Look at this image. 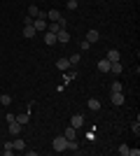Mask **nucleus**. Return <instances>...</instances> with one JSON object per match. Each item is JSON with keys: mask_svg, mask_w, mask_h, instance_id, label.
I'll return each mask as SVG.
<instances>
[{"mask_svg": "<svg viewBox=\"0 0 140 156\" xmlns=\"http://www.w3.org/2000/svg\"><path fill=\"white\" fill-rule=\"evenodd\" d=\"M52 149L54 151H66L68 149V140H66V135H59V137H54V142H52Z\"/></svg>", "mask_w": 140, "mask_h": 156, "instance_id": "nucleus-1", "label": "nucleus"}, {"mask_svg": "<svg viewBox=\"0 0 140 156\" xmlns=\"http://www.w3.org/2000/svg\"><path fill=\"white\" fill-rule=\"evenodd\" d=\"M110 100H112V105H117V107H121V105L126 103V98H124L121 91H112L110 93Z\"/></svg>", "mask_w": 140, "mask_h": 156, "instance_id": "nucleus-2", "label": "nucleus"}, {"mask_svg": "<svg viewBox=\"0 0 140 156\" xmlns=\"http://www.w3.org/2000/svg\"><path fill=\"white\" fill-rule=\"evenodd\" d=\"M7 130H9L12 135H21V130H23V126H21L19 121L14 119V121H9V124H7Z\"/></svg>", "mask_w": 140, "mask_h": 156, "instance_id": "nucleus-3", "label": "nucleus"}, {"mask_svg": "<svg viewBox=\"0 0 140 156\" xmlns=\"http://www.w3.org/2000/svg\"><path fill=\"white\" fill-rule=\"evenodd\" d=\"M56 42H61V44H68V42H70V33H68L66 28H61V30L56 33Z\"/></svg>", "mask_w": 140, "mask_h": 156, "instance_id": "nucleus-4", "label": "nucleus"}, {"mask_svg": "<svg viewBox=\"0 0 140 156\" xmlns=\"http://www.w3.org/2000/svg\"><path fill=\"white\" fill-rule=\"evenodd\" d=\"M70 126L80 130L82 126H84V114H73V119H70Z\"/></svg>", "mask_w": 140, "mask_h": 156, "instance_id": "nucleus-5", "label": "nucleus"}, {"mask_svg": "<svg viewBox=\"0 0 140 156\" xmlns=\"http://www.w3.org/2000/svg\"><path fill=\"white\" fill-rule=\"evenodd\" d=\"M42 37H45V44H49V47H54V44H56V33L45 30V33H42Z\"/></svg>", "mask_w": 140, "mask_h": 156, "instance_id": "nucleus-6", "label": "nucleus"}, {"mask_svg": "<svg viewBox=\"0 0 140 156\" xmlns=\"http://www.w3.org/2000/svg\"><path fill=\"white\" fill-rule=\"evenodd\" d=\"M14 151H26V142H23V137L21 135H14Z\"/></svg>", "mask_w": 140, "mask_h": 156, "instance_id": "nucleus-7", "label": "nucleus"}, {"mask_svg": "<svg viewBox=\"0 0 140 156\" xmlns=\"http://www.w3.org/2000/svg\"><path fill=\"white\" fill-rule=\"evenodd\" d=\"M33 28H35V33H45L47 30V19H33Z\"/></svg>", "mask_w": 140, "mask_h": 156, "instance_id": "nucleus-8", "label": "nucleus"}, {"mask_svg": "<svg viewBox=\"0 0 140 156\" xmlns=\"http://www.w3.org/2000/svg\"><path fill=\"white\" fill-rule=\"evenodd\" d=\"M56 68H59L61 72H66V70H70L73 65H70V61H68V58H63V56H61V58L56 61Z\"/></svg>", "mask_w": 140, "mask_h": 156, "instance_id": "nucleus-9", "label": "nucleus"}, {"mask_svg": "<svg viewBox=\"0 0 140 156\" xmlns=\"http://www.w3.org/2000/svg\"><path fill=\"white\" fill-rule=\"evenodd\" d=\"M84 40H87V42H98L100 40V35H98V30H87V35H84Z\"/></svg>", "mask_w": 140, "mask_h": 156, "instance_id": "nucleus-10", "label": "nucleus"}, {"mask_svg": "<svg viewBox=\"0 0 140 156\" xmlns=\"http://www.w3.org/2000/svg\"><path fill=\"white\" fill-rule=\"evenodd\" d=\"M87 107H89L91 112H98V110H100V100H98V98H89Z\"/></svg>", "mask_w": 140, "mask_h": 156, "instance_id": "nucleus-11", "label": "nucleus"}, {"mask_svg": "<svg viewBox=\"0 0 140 156\" xmlns=\"http://www.w3.org/2000/svg\"><path fill=\"white\" fill-rule=\"evenodd\" d=\"M119 56H121V54L117 51V49H110V51L105 54V58L110 61V63H114V61H119Z\"/></svg>", "mask_w": 140, "mask_h": 156, "instance_id": "nucleus-12", "label": "nucleus"}, {"mask_svg": "<svg viewBox=\"0 0 140 156\" xmlns=\"http://www.w3.org/2000/svg\"><path fill=\"white\" fill-rule=\"evenodd\" d=\"M63 135H66V140H75V137H77V128H73V126H68V128L63 130Z\"/></svg>", "mask_w": 140, "mask_h": 156, "instance_id": "nucleus-13", "label": "nucleus"}, {"mask_svg": "<svg viewBox=\"0 0 140 156\" xmlns=\"http://www.w3.org/2000/svg\"><path fill=\"white\" fill-rule=\"evenodd\" d=\"M14 119H16L21 126H26V124H28V119H31V114H28V112H21V114H16Z\"/></svg>", "mask_w": 140, "mask_h": 156, "instance_id": "nucleus-14", "label": "nucleus"}, {"mask_svg": "<svg viewBox=\"0 0 140 156\" xmlns=\"http://www.w3.org/2000/svg\"><path fill=\"white\" fill-rule=\"evenodd\" d=\"M121 70H124V68H121V63H119V61L110 63V72H112V75H121Z\"/></svg>", "mask_w": 140, "mask_h": 156, "instance_id": "nucleus-15", "label": "nucleus"}, {"mask_svg": "<svg viewBox=\"0 0 140 156\" xmlns=\"http://www.w3.org/2000/svg\"><path fill=\"white\" fill-rule=\"evenodd\" d=\"M98 70L100 72H110V61H107V58H100L98 61Z\"/></svg>", "mask_w": 140, "mask_h": 156, "instance_id": "nucleus-16", "label": "nucleus"}, {"mask_svg": "<svg viewBox=\"0 0 140 156\" xmlns=\"http://www.w3.org/2000/svg\"><path fill=\"white\" fill-rule=\"evenodd\" d=\"M47 19H49V21H59L61 12H59V9H49V12H47Z\"/></svg>", "mask_w": 140, "mask_h": 156, "instance_id": "nucleus-17", "label": "nucleus"}, {"mask_svg": "<svg viewBox=\"0 0 140 156\" xmlns=\"http://www.w3.org/2000/svg\"><path fill=\"white\" fill-rule=\"evenodd\" d=\"M35 35H38V33H35V28H33V26H23V37L31 40V37H35Z\"/></svg>", "mask_w": 140, "mask_h": 156, "instance_id": "nucleus-18", "label": "nucleus"}, {"mask_svg": "<svg viewBox=\"0 0 140 156\" xmlns=\"http://www.w3.org/2000/svg\"><path fill=\"white\" fill-rule=\"evenodd\" d=\"M0 105L9 107V105H12V96H7V93H0Z\"/></svg>", "mask_w": 140, "mask_h": 156, "instance_id": "nucleus-19", "label": "nucleus"}, {"mask_svg": "<svg viewBox=\"0 0 140 156\" xmlns=\"http://www.w3.org/2000/svg\"><path fill=\"white\" fill-rule=\"evenodd\" d=\"M2 154H5V156L14 154V144H12V142H5V147H2Z\"/></svg>", "mask_w": 140, "mask_h": 156, "instance_id": "nucleus-20", "label": "nucleus"}, {"mask_svg": "<svg viewBox=\"0 0 140 156\" xmlns=\"http://www.w3.org/2000/svg\"><path fill=\"white\" fill-rule=\"evenodd\" d=\"M38 14H40V7H38V5H31V7H28V16H33V19H35Z\"/></svg>", "mask_w": 140, "mask_h": 156, "instance_id": "nucleus-21", "label": "nucleus"}, {"mask_svg": "<svg viewBox=\"0 0 140 156\" xmlns=\"http://www.w3.org/2000/svg\"><path fill=\"white\" fill-rule=\"evenodd\" d=\"M66 151H80L77 142H75V140H68V149H66Z\"/></svg>", "mask_w": 140, "mask_h": 156, "instance_id": "nucleus-22", "label": "nucleus"}, {"mask_svg": "<svg viewBox=\"0 0 140 156\" xmlns=\"http://www.w3.org/2000/svg\"><path fill=\"white\" fill-rule=\"evenodd\" d=\"M89 49H91V42L82 40V42H80V51H89Z\"/></svg>", "mask_w": 140, "mask_h": 156, "instance_id": "nucleus-23", "label": "nucleus"}, {"mask_svg": "<svg viewBox=\"0 0 140 156\" xmlns=\"http://www.w3.org/2000/svg\"><path fill=\"white\" fill-rule=\"evenodd\" d=\"M80 58H82L80 54H73V56H68V61H70V65H77V63H80Z\"/></svg>", "mask_w": 140, "mask_h": 156, "instance_id": "nucleus-24", "label": "nucleus"}, {"mask_svg": "<svg viewBox=\"0 0 140 156\" xmlns=\"http://www.w3.org/2000/svg\"><path fill=\"white\" fill-rule=\"evenodd\" d=\"M128 149H131L128 144H119V154H121V156H128Z\"/></svg>", "mask_w": 140, "mask_h": 156, "instance_id": "nucleus-25", "label": "nucleus"}, {"mask_svg": "<svg viewBox=\"0 0 140 156\" xmlns=\"http://www.w3.org/2000/svg\"><path fill=\"white\" fill-rule=\"evenodd\" d=\"M131 130H133L135 135H140V121H138V119H135V121H133V126H131Z\"/></svg>", "mask_w": 140, "mask_h": 156, "instance_id": "nucleus-26", "label": "nucleus"}, {"mask_svg": "<svg viewBox=\"0 0 140 156\" xmlns=\"http://www.w3.org/2000/svg\"><path fill=\"white\" fill-rule=\"evenodd\" d=\"M66 7L70 9V12H73V9H77V0H68V2H66Z\"/></svg>", "mask_w": 140, "mask_h": 156, "instance_id": "nucleus-27", "label": "nucleus"}, {"mask_svg": "<svg viewBox=\"0 0 140 156\" xmlns=\"http://www.w3.org/2000/svg\"><path fill=\"white\" fill-rule=\"evenodd\" d=\"M112 91H121V82L117 79V82H112Z\"/></svg>", "mask_w": 140, "mask_h": 156, "instance_id": "nucleus-28", "label": "nucleus"}, {"mask_svg": "<svg viewBox=\"0 0 140 156\" xmlns=\"http://www.w3.org/2000/svg\"><path fill=\"white\" fill-rule=\"evenodd\" d=\"M23 26H33V16H26V19H23Z\"/></svg>", "mask_w": 140, "mask_h": 156, "instance_id": "nucleus-29", "label": "nucleus"}]
</instances>
